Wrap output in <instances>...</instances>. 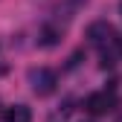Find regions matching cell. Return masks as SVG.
<instances>
[{
    "instance_id": "6da1fadb",
    "label": "cell",
    "mask_w": 122,
    "mask_h": 122,
    "mask_svg": "<svg viewBox=\"0 0 122 122\" xmlns=\"http://www.w3.org/2000/svg\"><path fill=\"white\" fill-rule=\"evenodd\" d=\"M26 81H29V87H32V93L50 96L52 90H55V84H58V76L50 67H32V70L26 73Z\"/></svg>"
},
{
    "instance_id": "7a4b0ae2",
    "label": "cell",
    "mask_w": 122,
    "mask_h": 122,
    "mask_svg": "<svg viewBox=\"0 0 122 122\" xmlns=\"http://www.w3.org/2000/svg\"><path fill=\"white\" fill-rule=\"evenodd\" d=\"M116 105V96L111 93V90H99V93H90L84 99V108L93 113V116H102V113H111Z\"/></svg>"
},
{
    "instance_id": "3957f363",
    "label": "cell",
    "mask_w": 122,
    "mask_h": 122,
    "mask_svg": "<svg viewBox=\"0 0 122 122\" xmlns=\"http://www.w3.org/2000/svg\"><path fill=\"white\" fill-rule=\"evenodd\" d=\"M113 38H116V32L108 20H93L87 26V41L93 47H108V44H113Z\"/></svg>"
},
{
    "instance_id": "277c9868",
    "label": "cell",
    "mask_w": 122,
    "mask_h": 122,
    "mask_svg": "<svg viewBox=\"0 0 122 122\" xmlns=\"http://www.w3.org/2000/svg\"><path fill=\"white\" fill-rule=\"evenodd\" d=\"M84 6H87V0H61V3L52 9V15H55V20L67 23V20H73L76 15L84 9Z\"/></svg>"
},
{
    "instance_id": "5b68a950",
    "label": "cell",
    "mask_w": 122,
    "mask_h": 122,
    "mask_svg": "<svg viewBox=\"0 0 122 122\" xmlns=\"http://www.w3.org/2000/svg\"><path fill=\"white\" fill-rule=\"evenodd\" d=\"M6 122H32V111L26 108V105H12V108L3 113Z\"/></svg>"
},
{
    "instance_id": "8992f818",
    "label": "cell",
    "mask_w": 122,
    "mask_h": 122,
    "mask_svg": "<svg viewBox=\"0 0 122 122\" xmlns=\"http://www.w3.org/2000/svg\"><path fill=\"white\" fill-rule=\"evenodd\" d=\"M58 41H61V29H58L55 23H47V26L41 29V38H38L41 47H55Z\"/></svg>"
},
{
    "instance_id": "52a82bcc",
    "label": "cell",
    "mask_w": 122,
    "mask_h": 122,
    "mask_svg": "<svg viewBox=\"0 0 122 122\" xmlns=\"http://www.w3.org/2000/svg\"><path fill=\"white\" fill-rule=\"evenodd\" d=\"M113 44H116V47H119V52H122V35H116V38H113Z\"/></svg>"
},
{
    "instance_id": "ba28073f",
    "label": "cell",
    "mask_w": 122,
    "mask_h": 122,
    "mask_svg": "<svg viewBox=\"0 0 122 122\" xmlns=\"http://www.w3.org/2000/svg\"><path fill=\"white\" fill-rule=\"evenodd\" d=\"M119 12H122V3H119Z\"/></svg>"
}]
</instances>
